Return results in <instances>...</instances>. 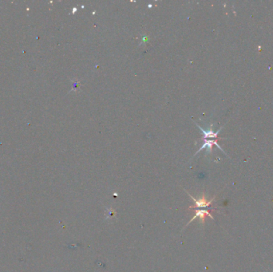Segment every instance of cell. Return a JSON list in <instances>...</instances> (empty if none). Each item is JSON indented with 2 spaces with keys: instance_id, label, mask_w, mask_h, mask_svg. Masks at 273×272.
I'll use <instances>...</instances> for the list:
<instances>
[{
  "instance_id": "3957f363",
  "label": "cell",
  "mask_w": 273,
  "mask_h": 272,
  "mask_svg": "<svg viewBox=\"0 0 273 272\" xmlns=\"http://www.w3.org/2000/svg\"><path fill=\"white\" fill-rule=\"evenodd\" d=\"M213 144H215V145H217V148H220V149L223 151V149H222V148H220V147L219 144H217V141H208V140L204 139V144L202 145V147H201V148H200V149L198 150L197 152H196V154H197L198 152H200V150L204 149V148H207V151H208V152H210L211 151H212V147H213Z\"/></svg>"
},
{
  "instance_id": "7a4b0ae2",
  "label": "cell",
  "mask_w": 273,
  "mask_h": 272,
  "mask_svg": "<svg viewBox=\"0 0 273 272\" xmlns=\"http://www.w3.org/2000/svg\"><path fill=\"white\" fill-rule=\"evenodd\" d=\"M206 216H209V217H210V218H212V219H214L213 216H212V215L210 214V212H209V211H207V210H196V212H195V215H194V216L191 219V220L189 221V223H187V225L189 224V223H191L192 221H193L194 219H196V218L200 219V220L201 221V223H204V220H205V217H206Z\"/></svg>"
},
{
  "instance_id": "6da1fadb",
  "label": "cell",
  "mask_w": 273,
  "mask_h": 272,
  "mask_svg": "<svg viewBox=\"0 0 273 272\" xmlns=\"http://www.w3.org/2000/svg\"><path fill=\"white\" fill-rule=\"evenodd\" d=\"M187 192L188 195H189L192 199H193L194 203H195V205H196V207H197V208H207V207H209V206L213 203V200H214V198H213L211 200H208V199L205 198L204 194H203L202 196H201L200 199H196V198H194L193 195H190L188 192Z\"/></svg>"
}]
</instances>
